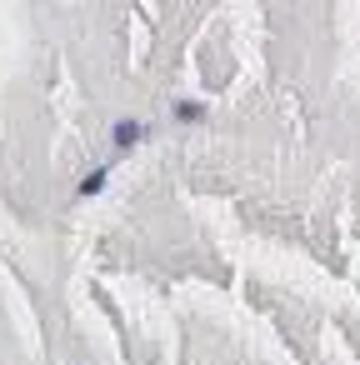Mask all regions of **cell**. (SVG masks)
I'll list each match as a JSON object with an SVG mask.
<instances>
[{
  "instance_id": "obj_1",
  "label": "cell",
  "mask_w": 360,
  "mask_h": 365,
  "mask_svg": "<svg viewBox=\"0 0 360 365\" xmlns=\"http://www.w3.org/2000/svg\"><path fill=\"white\" fill-rule=\"evenodd\" d=\"M140 135H145L140 120H120V125H115V145H135Z\"/></svg>"
},
{
  "instance_id": "obj_2",
  "label": "cell",
  "mask_w": 360,
  "mask_h": 365,
  "mask_svg": "<svg viewBox=\"0 0 360 365\" xmlns=\"http://www.w3.org/2000/svg\"><path fill=\"white\" fill-rule=\"evenodd\" d=\"M176 115H180V120H205V105H196V100H180V105H176Z\"/></svg>"
}]
</instances>
